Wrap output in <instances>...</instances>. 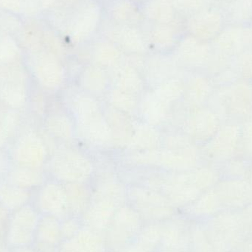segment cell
Segmentation results:
<instances>
[{
    "instance_id": "cell-7",
    "label": "cell",
    "mask_w": 252,
    "mask_h": 252,
    "mask_svg": "<svg viewBox=\"0 0 252 252\" xmlns=\"http://www.w3.org/2000/svg\"><path fill=\"white\" fill-rule=\"evenodd\" d=\"M28 96V78L23 69L12 63L0 66V102L17 110L26 105Z\"/></svg>"
},
{
    "instance_id": "cell-10",
    "label": "cell",
    "mask_w": 252,
    "mask_h": 252,
    "mask_svg": "<svg viewBox=\"0 0 252 252\" xmlns=\"http://www.w3.org/2000/svg\"><path fill=\"white\" fill-rule=\"evenodd\" d=\"M36 218L35 210L28 204L15 210L9 218L7 243L16 248L26 247L32 243Z\"/></svg>"
},
{
    "instance_id": "cell-32",
    "label": "cell",
    "mask_w": 252,
    "mask_h": 252,
    "mask_svg": "<svg viewBox=\"0 0 252 252\" xmlns=\"http://www.w3.org/2000/svg\"><path fill=\"white\" fill-rule=\"evenodd\" d=\"M130 1H134V2L138 3V4H139V3H141V4H142V3L144 2L145 0H130Z\"/></svg>"
},
{
    "instance_id": "cell-26",
    "label": "cell",
    "mask_w": 252,
    "mask_h": 252,
    "mask_svg": "<svg viewBox=\"0 0 252 252\" xmlns=\"http://www.w3.org/2000/svg\"><path fill=\"white\" fill-rule=\"evenodd\" d=\"M150 89L161 100L173 107L176 103L183 99L185 93L184 77L169 78Z\"/></svg>"
},
{
    "instance_id": "cell-25",
    "label": "cell",
    "mask_w": 252,
    "mask_h": 252,
    "mask_svg": "<svg viewBox=\"0 0 252 252\" xmlns=\"http://www.w3.org/2000/svg\"><path fill=\"white\" fill-rule=\"evenodd\" d=\"M7 181L24 189H31L44 185L45 176L41 169L16 165L7 172Z\"/></svg>"
},
{
    "instance_id": "cell-1",
    "label": "cell",
    "mask_w": 252,
    "mask_h": 252,
    "mask_svg": "<svg viewBox=\"0 0 252 252\" xmlns=\"http://www.w3.org/2000/svg\"><path fill=\"white\" fill-rule=\"evenodd\" d=\"M66 103L75 121L76 136L96 148L113 147L112 130L98 98L80 90L71 94Z\"/></svg>"
},
{
    "instance_id": "cell-11",
    "label": "cell",
    "mask_w": 252,
    "mask_h": 252,
    "mask_svg": "<svg viewBox=\"0 0 252 252\" xmlns=\"http://www.w3.org/2000/svg\"><path fill=\"white\" fill-rule=\"evenodd\" d=\"M110 78L111 87L140 97L148 88L145 78L139 68L127 59L113 69L108 71Z\"/></svg>"
},
{
    "instance_id": "cell-8",
    "label": "cell",
    "mask_w": 252,
    "mask_h": 252,
    "mask_svg": "<svg viewBox=\"0 0 252 252\" xmlns=\"http://www.w3.org/2000/svg\"><path fill=\"white\" fill-rule=\"evenodd\" d=\"M47 154L42 138L35 131H28L16 140L12 157L17 166L41 169L47 161Z\"/></svg>"
},
{
    "instance_id": "cell-15",
    "label": "cell",
    "mask_w": 252,
    "mask_h": 252,
    "mask_svg": "<svg viewBox=\"0 0 252 252\" xmlns=\"http://www.w3.org/2000/svg\"><path fill=\"white\" fill-rule=\"evenodd\" d=\"M78 84L81 91L97 98L105 97L111 88L108 70L91 63L85 65L78 74Z\"/></svg>"
},
{
    "instance_id": "cell-4",
    "label": "cell",
    "mask_w": 252,
    "mask_h": 252,
    "mask_svg": "<svg viewBox=\"0 0 252 252\" xmlns=\"http://www.w3.org/2000/svg\"><path fill=\"white\" fill-rule=\"evenodd\" d=\"M50 174L63 184L86 183L95 172V165L85 153L72 147L55 150L49 161Z\"/></svg>"
},
{
    "instance_id": "cell-14",
    "label": "cell",
    "mask_w": 252,
    "mask_h": 252,
    "mask_svg": "<svg viewBox=\"0 0 252 252\" xmlns=\"http://www.w3.org/2000/svg\"><path fill=\"white\" fill-rule=\"evenodd\" d=\"M139 5L130 0H106L103 7L106 19L115 23L141 28L145 20Z\"/></svg>"
},
{
    "instance_id": "cell-28",
    "label": "cell",
    "mask_w": 252,
    "mask_h": 252,
    "mask_svg": "<svg viewBox=\"0 0 252 252\" xmlns=\"http://www.w3.org/2000/svg\"><path fill=\"white\" fill-rule=\"evenodd\" d=\"M38 201L45 210H54L64 205L67 202L64 185L56 182L44 184L40 190Z\"/></svg>"
},
{
    "instance_id": "cell-21",
    "label": "cell",
    "mask_w": 252,
    "mask_h": 252,
    "mask_svg": "<svg viewBox=\"0 0 252 252\" xmlns=\"http://www.w3.org/2000/svg\"><path fill=\"white\" fill-rule=\"evenodd\" d=\"M140 8L145 20L150 23H176L178 13L172 0H145Z\"/></svg>"
},
{
    "instance_id": "cell-5",
    "label": "cell",
    "mask_w": 252,
    "mask_h": 252,
    "mask_svg": "<svg viewBox=\"0 0 252 252\" xmlns=\"http://www.w3.org/2000/svg\"><path fill=\"white\" fill-rule=\"evenodd\" d=\"M99 32L103 38L115 44L127 56H145L151 50L140 27L121 25L104 19Z\"/></svg>"
},
{
    "instance_id": "cell-19",
    "label": "cell",
    "mask_w": 252,
    "mask_h": 252,
    "mask_svg": "<svg viewBox=\"0 0 252 252\" xmlns=\"http://www.w3.org/2000/svg\"><path fill=\"white\" fill-rule=\"evenodd\" d=\"M126 56L115 44L102 36L93 41L90 47V63L108 71L124 62Z\"/></svg>"
},
{
    "instance_id": "cell-16",
    "label": "cell",
    "mask_w": 252,
    "mask_h": 252,
    "mask_svg": "<svg viewBox=\"0 0 252 252\" xmlns=\"http://www.w3.org/2000/svg\"><path fill=\"white\" fill-rule=\"evenodd\" d=\"M103 107L112 130L114 148L126 150L133 135L135 119L109 105Z\"/></svg>"
},
{
    "instance_id": "cell-30",
    "label": "cell",
    "mask_w": 252,
    "mask_h": 252,
    "mask_svg": "<svg viewBox=\"0 0 252 252\" xmlns=\"http://www.w3.org/2000/svg\"><path fill=\"white\" fill-rule=\"evenodd\" d=\"M7 169V160H6L5 157L3 155L2 153L0 151V176L6 173Z\"/></svg>"
},
{
    "instance_id": "cell-29",
    "label": "cell",
    "mask_w": 252,
    "mask_h": 252,
    "mask_svg": "<svg viewBox=\"0 0 252 252\" xmlns=\"http://www.w3.org/2000/svg\"><path fill=\"white\" fill-rule=\"evenodd\" d=\"M18 54V49L13 42L0 44V66L10 64Z\"/></svg>"
},
{
    "instance_id": "cell-9",
    "label": "cell",
    "mask_w": 252,
    "mask_h": 252,
    "mask_svg": "<svg viewBox=\"0 0 252 252\" xmlns=\"http://www.w3.org/2000/svg\"><path fill=\"white\" fill-rule=\"evenodd\" d=\"M182 68L172 53H148L144 57L141 72L148 88H152L169 78L182 76Z\"/></svg>"
},
{
    "instance_id": "cell-27",
    "label": "cell",
    "mask_w": 252,
    "mask_h": 252,
    "mask_svg": "<svg viewBox=\"0 0 252 252\" xmlns=\"http://www.w3.org/2000/svg\"><path fill=\"white\" fill-rule=\"evenodd\" d=\"M30 200L28 189L10 182H0V204L7 210H15L26 205Z\"/></svg>"
},
{
    "instance_id": "cell-18",
    "label": "cell",
    "mask_w": 252,
    "mask_h": 252,
    "mask_svg": "<svg viewBox=\"0 0 252 252\" xmlns=\"http://www.w3.org/2000/svg\"><path fill=\"white\" fill-rule=\"evenodd\" d=\"M163 133L158 127L134 120L131 139L126 151L127 153L148 151L162 146Z\"/></svg>"
},
{
    "instance_id": "cell-6",
    "label": "cell",
    "mask_w": 252,
    "mask_h": 252,
    "mask_svg": "<svg viewBox=\"0 0 252 252\" xmlns=\"http://www.w3.org/2000/svg\"><path fill=\"white\" fill-rule=\"evenodd\" d=\"M28 64L37 82L46 90L56 91L66 82V69L60 59L51 52H35L30 57Z\"/></svg>"
},
{
    "instance_id": "cell-3",
    "label": "cell",
    "mask_w": 252,
    "mask_h": 252,
    "mask_svg": "<svg viewBox=\"0 0 252 252\" xmlns=\"http://www.w3.org/2000/svg\"><path fill=\"white\" fill-rule=\"evenodd\" d=\"M126 161L135 167L158 169L163 172H184L195 168L198 156L192 145L182 148L161 146L148 151L127 153Z\"/></svg>"
},
{
    "instance_id": "cell-13",
    "label": "cell",
    "mask_w": 252,
    "mask_h": 252,
    "mask_svg": "<svg viewBox=\"0 0 252 252\" xmlns=\"http://www.w3.org/2000/svg\"><path fill=\"white\" fill-rule=\"evenodd\" d=\"M141 29L145 33L150 48L154 49L156 53H171L181 39L176 23L160 25L145 21Z\"/></svg>"
},
{
    "instance_id": "cell-2",
    "label": "cell",
    "mask_w": 252,
    "mask_h": 252,
    "mask_svg": "<svg viewBox=\"0 0 252 252\" xmlns=\"http://www.w3.org/2000/svg\"><path fill=\"white\" fill-rule=\"evenodd\" d=\"M62 11V29L69 42L76 46L92 41L104 19L100 0H81L72 5H65Z\"/></svg>"
},
{
    "instance_id": "cell-24",
    "label": "cell",
    "mask_w": 252,
    "mask_h": 252,
    "mask_svg": "<svg viewBox=\"0 0 252 252\" xmlns=\"http://www.w3.org/2000/svg\"><path fill=\"white\" fill-rule=\"evenodd\" d=\"M185 93L182 100L189 109L198 107L208 95V84L205 78L200 75H194L184 77Z\"/></svg>"
},
{
    "instance_id": "cell-23",
    "label": "cell",
    "mask_w": 252,
    "mask_h": 252,
    "mask_svg": "<svg viewBox=\"0 0 252 252\" xmlns=\"http://www.w3.org/2000/svg\"><path fill=\"white\" fill-rule=\"evenodd\" d=\"M104 97L106 104L133 119L137 118L139 99L137 96L111 87Z\"/></svg>"
},
{
    "instance_id": "cell-31",
    "label": "cell",
    "mask_w": 252,
    "mask_h": 252,
    "mask_svg": "<svg viewBox=\"0 0 252 252\" xmlns=\"http://www.w3.org/2000/svg\"><path fill=\"white\" fill-rule=\"evenodd\" d=\"M60 1H62L65 5H72L81 0H60Z\"/></svg>"
},
{
    "instance_id": "cell-20",
    "label": "cell",
    "mask_w": 252,
    "mask_h": 252,
    "mask_svg": "<svg viewBox=\"0 0 252 252\" xmlns=\"http://www.w3.org/2000/svg\"><path fill=\"white\" fill-rule=\"evenodd\" d=\"M44 126L53 139L61 142H71L76 136L75 121L72 115L62 111L48 114L44 121Z\"/></svg>"
},
{
    "instance_id": "cell-17",
    "label": "cell",
    "mask_w": 252,
    "mask_h": 252,
    "mask_svg": "<svg viewBox=\"0 0 252 252\" xmlns=\"http://www.w3.org/2000/svg\"><path fill=\"white\" fill-rule=\"evenodd\" d=\"M213 118L204 108H191L182 121V133L192 139L202 140L210 136L213 130Z\"/></svg>"
},
{
    "instance_id": "cell-22",
    "label": "cell",
    "mask_w": 252,
    "mask_h": 252,
    "mask_svg": "<svg viewBox=\"0 0 252 252\" xmlns=\"http://www.w3.org/2000/svg\"><path fill=\"white\" fill-rule=\"evenodd\" d=\"M171 53L182 67L198 66L202 63L205 58L202 46L192 37L181 38Z\"/></svg>"
},
{
    "instance_id": "cell-12",
    "label": "cell",
    "mask_w": 252,
    "mask_h": 252,
    "mask_svg": "<svg viewBox=\"0 0 252 252\" xmlns=\"http://www.w3.org/2000/svg\"><path fill=\"white\" fill-rule=\"evenodd\" d=\"M172 106L148 88L139 99L137 118L148 125L160 128L171 117Z\"/></svg>"
}]
</instances>
